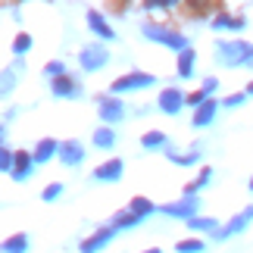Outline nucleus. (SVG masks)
Listing matches in <instances>:
<instances>
[{"label":"nucleus","instance_id":"nucleus-14","mask_svg":"<svg viewBox=\"0 0 253 253\" xmlns=\"http://www.w3.org/2000/svg\"><path fill=\"white\" fill-rule=\"evenodd\" d=\"M144 141H147V144H160V141H163V134H160V131H153V134H147Z\"/></svg>","mask_w":253,"mask_h":253},{"label":"nucleus","instance_id":"nucleus-3","mask_svg":"<svg viewBox=\"0 0 253 253\" xmlns=\"http://www.w3.org/2000/svg\"><path fill=\"white\" fill-rule=\"evenodd\" d=\"M178 106H181V97L175 94V91H166V94H163V110L175 113V110H178Z\"/></svg>","mask_w":253,"mask_h":253},{"label":"nucleus","instance_id":"nucleus-10","mask_svg":"<svg viewBox=\"0 0 253 253\" xmlns=\"http://www.w3.org/2000/svg\"><path fill=\"white\" fill-rule=\"evenodd\" d=\"M103 116L106 119H116L119 116V103H103Z\"/></svg>","mask_w":253,"mask_h":253},{"label":"nucleus","instance_id":"nucleus-6","mask_svg":"<svg viewBox=\"0 0 253 253\" xmlns=\"http://www.w3.org/2000/svg\"><path fill=\"white\" fill-rule=\"evenodd\" d=\"M178 250L181 253H197V250H203V244H200V241H181Z\"/></svg>","mask_w":253,"mask_h":253},{"label":"nucleus","instance_id":"nucleus-12","mask_svg":"<svg viewBox=\"0 0 253 253\" xmlns=\"http://www.w3.org/2000/svg\"><path fill=\"white\" fill-rule=\"evenodd\" d=\"M191 225H194V228H212V219H194Z\"/></svg>","mask_w":253,"mask_h":253},{"label":"nucleus","instance_id":"nucleus-13","mask_svg":"<svg viewBox=\"0 0 253 253\" xmlns=\"http://www.w3.org/2000/svg\"><path fill=\"white\" fill-rule=\"evenodd\" d=\"M138 210L147 212V210H150V203H147V200H134V212H138ZM138 216H141V212H138Z\"/></svg>","mask_w":253,"mask_h":253},{"label":"nucleus","instance_id":"nucleus-17","mask_svg":"<svg viewBox=\"0 0 253 253\" xmlns=\"http://www.w3.org/2000/svg\"><path fill=\"white\" fill-rule=\"evenodd\" d=\"M250 91H253V84H250Z\"/></svg>","mask_w":253,"mask_h":253},{"label":"nucleus","instance_id":"nucleus-1","mask_svg":"<svg viewBox=\"0 0 253 253\" xmlns=\"http://www.w3.org/2000/svg\"><path fill=\"white\" fill-rule=\"evenodd\" d=\"M153 79L150 75H125V79H119L113 84V91H128V87H134V84H150Z\"/></svg>","mask_w":253,"mask_h":253},{"label":"nucleus","instance_id":"nucleus-16","mask_svg":"<svg viewBox=\"0 0 253 253\" xmlns=\"http://www.w3.org/2000/svg\"><path fill=\"white\" fill-rule=\"evenodd\" d=\"M250 188H253V181H250Z\"/></svg>","mask_w":253,"mask_h":253},{"label":"nucleus","instance_id":"nucleus-8","mask_svg":"<svg viewBox=\"0 0 253 253\" xmlns=\"http://www.w3.org/2000/svg\"><path fill=\"white\" fill-rule=\"evenodd\" d=\"M191 60H194V53H191V50H188V53H181V66H178V72H181V75H188V72H191Z\"/></svg>","mask_w":253,"mask_h":253},{"label":"nucleus","instance_id":"nucleus-9","mask_svg":"<svg viewBox=\"0 0 253 253\" xmlns=\"http://www.w3.org/2000/svg\"><path fill=\"white\" fill-rule=\"evenodd\" d=\"M53 87H56V94H72V82L69 79H56Z\"/></svg>","mask_w":253,"mask_h":253},{"label":"nucleus","instance_id":"nucleus-11","mask_svg":"<svg viewBox=\"0 0 253 253\" xmlns=\"http://www.w3.org/2000/svg\"><path fill=\"white\" fill-rule=\"evenodd\" d=\"M110 141H113V134H110V131H97V144H103V147H106Z\"/></svg>","mask_w":253,"mask_h":253},{"label":"nucleus","instance_id":"nucleus-5","mask_svg":"<svg viewBox=\"0 0 253 253\" xmlns=\"http://www.w3.org/2000/svg\"><path fill=\"white\" fill-rule=\"evenodd\" d=\"M119 175V163H110V166H103V169H97V178H116Z\"/></svg>","mask_w":253,"mask_h":253},{"label":"nucleus","instance_id":"nucleus-15","mask_svg":"<svg viewBox=\"0 0 253 253\" xmlns=\"http://www.w3.org/2000/svg\"><path fill=\"white\" fill-rule=\"evenodd\" d=\"M147 253H160V250H147Z\"/></svg>","mask_w":253,"mask_h":253},{"label":"nucleus","instance_id":"nucleus-7","mask_svg":"<svg viewBox=\"0 0 253 253\" xmlns=\"http://www.w3.org/2000/svg\"><path fill=\"white\" fill-rule=\"evenodd\" d=\"M63 157H66V160H72V163H79V157H82V150L75 147V144H69V147H63Z\"/></svg>","mask_w":253,"mask_h":253},{"label":"nucleus","instance_id":"nucleus-4","mask_svg":"<svg viewBox=\"0 0 253 253\" xmlns=\"http://www.w3.org/2000/svg\"><path fill=\"white\" fill-rule=\"evenodd\" d=\"M250 216H253V210H244V216H238L235 222H231V225L225 228V231H222V235H231V231H238V228H244L247 225V222H250Z\"/></svg>","mask_w":253,"mask_h":253},{"label":"nucleus","instance_id":"nucleus-2","mask_svg":"<svg viewBox=\"0 0 253 253\" xmlns=\"http://www.w3.org/2000/svg\"><path fill=\"white\" fill-rule=\"evenodd\" d=\"M212 113H216V103H203V106H200V113L194 116V122H197V125H207V122L212 119Z\"/></svg>","mask_w":253,"mask_h":253}]
</instances>
